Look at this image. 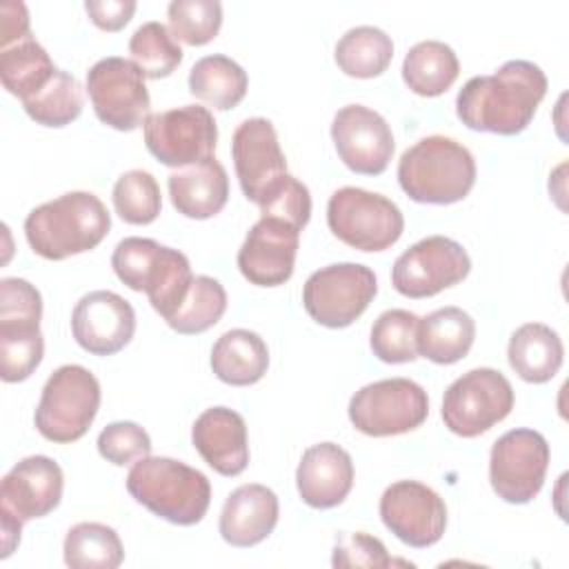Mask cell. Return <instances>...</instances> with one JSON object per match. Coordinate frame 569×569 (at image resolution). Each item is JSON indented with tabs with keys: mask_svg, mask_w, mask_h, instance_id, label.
<instances>
[{
	"mask_svg": "<svg viewBox=\"0 0 569 569\" xmlns=\"http://www.w3.org/2000/svg\"><path fill=\"white\" fill-rule=\"evenodd\" d=\"M547 93L545 71L529 60H509L491 76L469 78L456 98L465 127L516 136L529 127Z\"/></svg>",
	"mask_w": 569,
	"mask_h": 569,
	"instance_id": "obj_1",
	"label": "cell"
},
{
	"mask_svg": "<svg viewBox=\"0 0 569 569\" xmlns=\"http://www.w3.org/2000/svg\"><path fill=\"white\" fill-rule=\"evenodd\" d=\"M111 229L102 200L89 191H69L42 202L24 218V236L33 253L44 260H64L96 249Z\"/></svg>",
	"mask_w": 569,
	"mask_h": 569,
	"instance_id": "obj_2",
	"label": "cell"
},
{
	"mask_svg": "<svg viewBox=\"0 0 569 569\" xmlns=\"http://www.w3.org/2000/svg\"><path fill=\"white\" fill-rule=\"evenodd\" d=\"M127 491L158 518L189 527L204 518L211 502L209 478L173 458L144 456L127 473Z\"/></svg>",
	"mask_w": 569,
	"mask_h": 569,
	"instance_id": "obj_3",
	"label": "cell"
},
{
	"mask_svg": "<svg viewBox=\"0 0 569 569\" xmlns=\"http://www.w3.org/2000/svg\"><path fill=\"white\" fill-rule=\"evenodd\" d=\"M398 182L413 202L453 204L471 191L476 160L458 140L427 136L400 156Z\"/></svg>",
	"mask_w": 569,
	"mask_h": 569,
	"instance_id": "obj_4",
	"label": "cell"
},
{
	"mask_svg": "<svg viewBox=\"0 0 569 569\" xmlns=\"http://www.w3.org/2000/svg\"><path fill=\"white\" fill-rule=\"evenodd\" d=\"M111 267L122 284L144 291L151 307L164 320L182 305L193 280L189 258L182 251L138 236L116 244Z\"/></svg>",
	"mask_w": 569,
	"mask_h": 569,
	"instance_id": "obj_5",
	"label": "cell"
},
{
	"mask_svg": "<svg viewBox=\"0 0 569 569\" xmlns=\"http://www.w3.org/2000/svg\"><path fill=\"white\" fill-rule=\"evenodd\" d=\"M98 409V378L82 365H62L47 378L33 422L42 438L67 445L89 431Z\"/></svg>",
	"mask_w": 569,
	"mask_h": 569,
	"instance_id": "obj_6",
	"label": "cell"
},
{
	"mask_svg": "<svg viewBox=\"0 0 569 569\" xmlns=\"http://www.w3.org/2000/svg\"><path fill=\"white\" fill-rule=\"evenodd\" d=\"M327 224L331 233L358 251H385L396 244L405 229V218L387 196L342 187L327 202Z\"/></svg>",
	"mask_w": 569,
	"mask_h": 569,
	"instance_id": "obj_7",
	"label": "cell"
},
{
	"mask_svg": "<svg viewBox=\"0 0 569 569\" xmlns=\"http://www.w3.org/2000/svg\"><path fill=\"white\" fill-rule=\"evenodd\" d=\"M351 425L371 438L418 429L429 416L427 391L409 378H385L358 389L349 400Z\"/></svg>",
	"mask_w": 569,
	"mask_h": 569,
	"instance_id": "obj_8",
	"label": "cell"
},
{
	"mask_svg": "<svg viewBox=\"0 0 569 569\" xmlns=\"http://www.w3.org/2000/svg\"><path fill=\"white\" fill-rule=\"evenodd\" d=\"M513 409V387L496 369L478 367L456 378L442 398L445 427L460 438H476Z\"/></svg>",
	"mask_w": 569,
	"mask_h": 569,
	"instance_id": "obj_9",
	"label": "cell"
},
{
	"mask_svg": "<svg viewBox=\"0 0 569 569\" xmlns=\"http://www.w3.org/2000/svg\"><path fill=\"white\" fill-rule=\"evenodd\" d=\"M378 293L376 273L367 264L338 262L313 271L302 287L305 311L322 327L342 329L358 320Z\"/></svg>",
	"mask_w": 569,
	"mask_h": 569,
	"instance_id": "obj_10",
	"label": "cell"
},
{
	"mask_svg": "<svg viewBox=\"0 0 569 569\" xmlns=\"http://www.w3.org/2000/svg\"><path fill=\"white\" fill-rule=\"evenodd\" d=\"M149 153L164 167H189L213 158L218 127L207 107L182 104L149 113L142 124Z\"/></svg>",
	"mask_w": 569,
	"mask_h": 569,
	"instance_id": "obj_11",
	"label": "cell"
},
{
	"mask_svg": "<svg viewBox=\"0 0 569 569\" xmlns=\"http://www.w3.org/2000/svg\"><path fill=\"white\" fill-rule=\"evenodd\" d=\"M549 445L533 429H511L502 433L489 453V482L498 498L511 505L531 502L547 476Z\"/></svg>",
	"mask_w": 569,
	"mask_h": 569,
	"instance_id": "obj_12",
	"label": "cell"
},
{
	"mask_svg": "<svg viewBox=\"0 0 569 569\" xmlns=\"http://www.w3.org/2000/svg\"><path fill=\"white\" fill-rule=\"evenodd\" d=\"M87 93L100 122L133 131L149 118V91L142 71L127 58L109 56L87 71Z\"/></svg>",
	"mask_w": 569,
	"mask_h": 569,
	"instance_id": "obj_13",
	"label": "cell"
},
{
	"mask_svg": "<svg viewBox=\"0 0 569 569\" xmlns=\"http://www.w3.org/2000/svg\"><path fill=\"white\" fill-rule=\"evenodd\" d=\"M471 271L465 247L447 236H427L398 256L391 269L393 289L407 298H429L462 282Z\"/></svg>",
	"mask_w": 569,
	"mask_h": 569,
	"instance_id": "obj_14",
	"label": "cell"
},
{
	"mask_svg": "<svg viewBox=\"0 0 569 569\" xmlns=\"http://www.w3.org/2000/svg\"><path fill=\"white\" fill-rule=\"evenodd\" d=\"M385 527L405 545L425 549L436 545L447 529V505L418 480H398L380 496Z\"/></svg>",
	"mask_w": 569,
	"mask_h": 569,
	"instance_id": "obj_15",
	"label": "cell"
},
{
	"mask_svg": "<svg viewBox=\"0 0 569 569\" xmlns=\"http://www.w3.org/2000/svg\"><path fill=\"white\" fill-rule=\"evenodd\" d=\"M331 140L345 167L362 176L382 173L396 149L389 122L365 104H347L336 111Z\"/></svg>",
	"mask_w": 569,
	"mask_h": 569,
	"instance_id": "obj_16",
	"label": "cell"
},
{
	"mask_svg": "<svg viewBox=\"0 0 569 569\" xmlns=\"http://www.w3.org/2000/svg\"><path fill=\"white\" fill-rule=\"evenodd\" d=\"M231 158L244 198L256 204L287 176L278 133L267 118H247L236 127Z\"/></svg>",
	"mask_w": 569,
	"mask_h": 569,
	"instance_id": "obj_17",
	"label": "cell"
},
{
	"mask_svg": "<svg viewBox=\"0 0 569 569\" xmlns=\"http://www.w3.org/2000/svg\"><path fill=\"white\" fill-rule=\"evenodd\" d=\"M298 244V227L280 218L260 216L238 249V269L251 284H284L293 273Z\"/></svg>",
	"mask_w": 569,
	"mask_h": 569,
	"instance_id": "obj_18",
	"label": "cell"
},
{
	"mask_svg": "<svg viewBox=\"0 0 569 569\" xmlns=\"http://www.w3.org/2000/svg\"><path fill=\"white\" fill-rule=\"evenodd\" d=\"M71 331L84 351L93 356H113L131 342L136 311L113 291H91L76 302Z\"/></svg>",
	"mask_w": 569,
	"mask_h": 569,
	"instance_id": "obj_19",
	"label": "cell"
},
{
	"mask_svg": "<svg viewBox=\"0 0 569 569\" xmlns=\"http://www.w3.org/2000/svg\"><path fill=\"white\" fill-rule=\"evenodd\" d=\"M64 476L60 465L49 456L22 458L2 478L0 511H9L27 522L51 513L62 498Z\"/></svg>",
	"mask_w": 569,
	"mask_h": 569,
	"instance_id": "obj_20",
	"label": "cell"
},
{
	"mask_svg": "<svg viewBox=\"0 0 569 569\" xmlns=\"http://www.w3.org/2000/svg\"><path fill=\"white\" fill-rule=\"evenodd\" d=\"M191 442L202 460L220 476H238L249 465L244 418L229 407L202 411L191 427Z\"/></svg>",
	"mask_w": 569,
	"mask_h": 569,
	"instance_id": "obj_21",
	"label": "cell"
},
{
	"mask_svg": "<svg viewBox=\"0 0 569 569\" xmlns=\"http://www.w3.org/2000/svg\"><path fill=\"white\" fill-rule=\"evenodd\" d=\"M296 487L302 502L313 509L338 507L353 487L351 456L336 442L309 447L298 462Z\"/></svg>",
	"mask_w": 569,
	"mask_h": 569,
	"instance_id": "obj_22",
	"label": "cell"
},
{
	"mask_svg": "<svg viewBox=\"0 0 569 569\" xmlns=\"http://www.w3.org/2000/svg\"><path fill=\"white\" fill-rule=\"evenodd\" d=\"M278 496L258 482L233 489L220 511V536L233 547H253L262 542L278 522Z\"/></svg>",
	"mask_w": 569,
	"mask_h": 569,
	"instance_id": "obj_23",
	"label": "cell"
},
{
	"mask_svg": "<svg viewBox=\"0 0 569 569\" xmlns=\"http://www.w3.org/2000/svg\"><path fill=\"white\" fill-rule=\"evenodd\" d=\"M167 187L178 213L193 220H207L220 213L229 198V178L216 158L173 171Z\"/></svg>",
	"mask_w": 569,
	"mask_h": 569,
	"instance_id": "obj_24",
	"label": "cell"
},
{
	"mask_svg": "<svg viewBox=\"0 0 569 569\" xmlns=\"http://www.w3.org/2000/svg\"><path fill=\"white\" fill-rule=\"evenodd\" d=\"M562 358L565 347L560 336L542 322H527L509 338L507 360L525 382H549L560 371Z\"/></svg>",
	"mask_w": 569,
	"mask_h": 569,
	"instance_id": "obj_25",
	"label": "cell"
},
{
	"mask_svg": "<svg viewBox=\"0 0 569 569\" xmlns=\"http://www.w3.org/2000/svg\"><path fill=\"white\" fill-rule=\"evenodd\" d=\"M476 338L473 318L460 307H442L418 320V353L436 365L462 360Z\"/></svg>",
	"mask_w": 569,
	"mask_h": 569,
	"instance_id": "obj_26",
	"label": "cell"
},
{
	"mask_svg": "<svg viewBox=\"0 0 569 569\" xmlns=\"http://www.w3.org/2000/svg\"><path fill=\"white\" fill-rule=\"evenodd\" d=\"M269 367L264 340L249 329L224 331L211 349V369L218 380L231 387L256 385Z\"/></svg>",
	"mask_w": 569,
	"mask_h": 569,
	"instance_id": "obj_27",
	"label": "cell"
},
{
	"mask_svg": "<svg viewBox=\"0 0 569 569\" xmlns=\"http://www.w3.org/2000/svg\"><path fill=\"white\" fill-rule=\"evenodd\" d=\"M458 56L440 40H422L413 44L402 60L405 84L425 98L445 93L458 80Z\"/></svg>",
	"mask_w": 569,
	"mask_h": 569,
	"instance_id": "obj_28",
	"label": "cell"
},
{
	"mask_svg": "<svg viewBox=\"0 0 569 569\" xmlns=\"http://www.w3.org/2000/svg\"><path fill=\"white\" fill-rule=\"evenodd\" d=\"M247 71L222 53L200 58L189 71V91L220 111L238 107L247 96Z\"/></svg>",
	"mask_w": 569,
	"mask_h": 569,
	"instance_id": "obj_29",
	"label": "cell"
},
{
	"mask_svg": "<svg viewBox=\"0 0 569 569\" xmlns=\"http://www.w3.org/2000/svg\"><path fill=\"white\" fill-rule=\"evenodd\" d=\"M56 64L40 42L31 36L16 42L13 47L2 49L0 53V80L2 87L18 96L20 102L36 96L56 73Z\"/></svg>",
	"mask_w": 569,
	"mask_h": 569,
	"instance_id": "obj_30",
	"label": "cell"
},
{
	"mask_svg": "<svg viewBox=\"0 0 569 569\" xmlns=\"http://www.w3.org/2000/svg\"><path fill=\"white\" fill-rule=\"evenodd\" d=\"M333 58L340 71L351 78H376L389 67L393 58V42L382 29L360 24L349 29L336 42Z\"/></svg>",
	"mask_w": 569,
	"mask_h": 569,
	"instance_id": "obj_31",
	"label": "cell"
},
{
	"mask_svg": "<svg viewBox=\"0 0 569 569\" xmlns=\"http://www.w3.org/2000/svg\"><path fill=\"white\" fill-rule=\"evenodd\" d=\"M64 565L71 569H116L124 560L120 536L102 522H78L64 536Z\"/></svg>",
	"mask_w": 569,
	"mask_h": 569,
	"instance_id": "obj_32",
	"label": "cell"
},
{
	"mask_svg": "<svg viewBox=\"0 0 569 569\" xmlns=\"http://www.w3.org/2000/svg\"><path fill=\"white\" fill-rule=\"evenodd\" d=\"M224 311H227L224 287L211 276H193L182 305L164 322L182 336H193L211 329L222 318Z\"/></svg>",
	"mask_w": 569,
	"mask_h": 569,
	"instance_id": "obj_33",
	"label": "cell"
},
{
	"mask_svg": "<svg viewBox=\"0 0 569 569\" xmlns=\"http://www.w3.org/2000/svg\"><path fill=\"white\" fill-rule=\"evenodd\" d=\"M82 104L80 82L62 69H58L36 96L22 100L27 116L42 127H64L73 122L82 113Z\"/></svg>",
	"mask_w": 569,
	"mask_h": 569,
	"instance_id": "obj_34",
	"label": "cell"
},
{
	"mask_svg": "<svg viewBox=\"0 0 569 569\" xmlns=\"http://www.w3.org/2000/svg\"><path fill=\"white\" fill-rule=\"evenodd\" d=\"M131 62L144 78H167L182 62V49L162 22H144L129 38Z\"/></svg>",
	"mask_w": 569,
	"mask_h": 569,
	"instance_id": "obj_35",
	"label": "cell"
},
{
	"mask_svg": "<svg viewBox=\"0 0 569 569\" xmlns=\"http://www.w3.org/2000/svg\"><path fill=\"white\" fill-rule=\"evenodd\" d=\"M418 316L407 309H389L371 327L369 345L378 360L402 365L418 358Z\"/></svg>",
	"mask_w": 569,
	"mask_h": 569,
	"instance_id": "obj_36",
	"label": "cell"
},
{
	"mask_svg": "<svg viewBox=\"0 0 569 569\" xmlns=\"http://www.w3.org/2000/svg\"><path fill=\"white\" fill-rule=\"evenodd\" d=\"M113 209L129 224H149L160 216L162 196L156 178L149 171H124L113 184Z\"/></svg>",
	"mask_w": 569,
	"mask_h": 569,
	"instance_id": "obj_37",
	"label": "cell"
},
{
	"mask_svg": "<svg viewBox=\"0 0 569 569\" xmlns=\"http://www.w3.org/2000/svg\"><path fill=\"white\" fill-rule=\"evenodd\" d=\"M169 31L176 40L191 47L211 42L222 24V4L218 0H173L167 7Z\"/></svg>",
	"mask_w": 569,
	"mask_h": 569,
	"instance_id": "obj_38",
	"label": "cell"
},
{
	"mask_svg": "<svg viewBox=\"0 0 569 569\" xmlns=\"http://www.w3.org/2000/svg\"><path fill=\"white\" fill-rule=\"evenodd\" d=\"M40 291L22 278L0 280V336L40 331Z\"/></svg>",
	"mask_w": 569,
	"mask_h": 569,
	"instance_id": "obj_39",
	"label": "cell"
},
{
	"mask_svg": "<svg viewBox=\"0 0 569 569\" xmlns=\"http://www.w3.org/2000/svg\"><path fill=\"white\" fill-rule=\"evenodd\" d=\"M98 451L100 456L118 467H124L133 460L149 456L151 438L149 433L131 420H120L107 425L98 436Z\"/></svg>",
	"mask_w": 569,
	"mask_h": 569,
	"instance_id": "obj_40",
	"label": "cell"
},
{
	"mask_svg": "<svg viewBox=\"0 0 569 569\" xmlns=\"http://www.w3.org/2000/svg\"><path fill=\"white\" fill-rule=\"evenodd\" d=\"M260 216H271L291 222L300 231L307 227L311 216V196L307 184L293 176H284L258 204Z\"/></svg>",
	"mask_w": 569,
	"mask_h": 569,
	"instance_id": "obj_41",
	"label": "cell"
},
{
	"mask_svg": "<svg viewBox=\"0 0 569 569\" xmlns=\"http://www.w3.org/2000/svg\"><path fill=\"white\" fill-rule=\"evenodd\" d=\"M44 340L40 331L0 336V378L4 382L27 380L40 365Z\"/></svg>",
	"mask_w": 569,
	"mask_h": 569,
	"instance_id": "obj_42",
	"label": "cell"
},
{
	"mask_svg": "<svg viewBox=\"0 0 569 569\" xmlns=\"http://www.w3.org/2000/svg\"><path fill=\"white\" fill-rule=\"evenodd\" d=\"M333 567H389L391 558L385 545L362 531L342 536L333 547Z\"/></svg>",
	"mask_w": 569,
	"mask_h": 569,
	"instance_id": "obj_43",
	"label": "cell"
},
{
	"mask_svg": "<svg viewBox=\"0 0 569 569\" xmlns=\"http://www.w3.org/2000/svg\"><path fill=\"white\" fill-rule=\"evenodd\" d=\"M84 9L91 22L102 31H120L133 16V0H87Z\"/></svg>",
	"mask_w": 569,
	"mask_h": 569,
	"instance_id": "obj_44",
	"label": "cell"
},
{
	"mask_svg": "<svg viewBox=\"0 0 569 569\" xmlns=\"http://www.w3.org/2000/svg\"><path fill=\"white\" fill-rule=\"evenodd\" d=\"M0 44L2 49L9 47V42H20L29 38V11L22 2H2L0 7Z\"/></svg>",
	"mask_w": 569,
	"mask_h": 569,
	"instance_id": "obj_45",
	"label": "cell"
},
{
	"mask_svg": "<svg viewBox=\"0 0 569 569\" xmlns=\"http://www.w3.org/2000/svg\"><path fill=\"white\" fill-rule=\"evenodd\" d=\"M0 520H2V558H9L13 553V549L20 542V529H22V520H18L16 516H11L9 511H0Z\"/></svg>",
	"mask_w": 569,
	"mask_h": 569,
	"instance_id": "obj_46",
	"label": "cell"
}]
</instances>
